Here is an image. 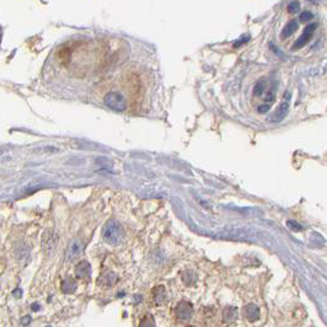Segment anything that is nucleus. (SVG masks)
I'll return each mask as SVG.
<instances>
[{"label":"nucleus","instance_id":"1","mask_svg":"<svg viewBox=\"0 0 327 327\" xmlns=\"http://www.w3.org/2000/svg\"><path fill=\"white\" fill-rule=\"evenodd\" d=\"M102 237L107 244L117 246L123 241L124 233L121 224L116 220H110L102 229Z\"/></svg>","mask_w":327,"mask_h":327},{"label":"nucleus","instance_id":"2","mask_svg":"<svg viewBox=\"0 0 327 327\" xmlns=\"http://www.w3.org/2000/svg\"><path fill=\"white\" fill-rule=\"evenodd\" d=\"M103 102L107 107L112 108L115 111H124L127 107L126 98L117 91H110L108 93H106L103 97Z\"/></svg>","mask_w":327,"mask_h":327},{"label":"nucleus","instance_id":"3","mask_svg":"<svg viewBox=\"0 0 327 327\" xmlns=\"http://www.w3.org/2000/svg\"><path fill=\"white\" fill-rule=\"evenodd\" d=\"M175 314H176L177 319L180 321H188L189 319H192L193 316V307H192V304L188 302H180L177 304L176 310H175Z\"/></svg>","mask_w":327,"mask_h":327},{"label":"nucleus","instance_id":"4","mask_svg":"<svg viewBox=\"0 0 327 327\" xmlns=\"http://www.w3.org/2000/svg\"><path fill=\"white\" fill-rule=\"evenodd\" d=\"M316 27H317L316 23H310L309 26H306L304 30V32H303V35L300 36V37L298 38L297 42L293 45V49L297 50V49H300V48L305 47V46L309 43V41L311 40V37H312V35H314Z\"/></svg>","mask_w":327,"mask_h":327},{"label":"nucleus","instance_id":"5","mask_svg":"<svg viewBox=\"0 0 327 327\" xmlns=\"http://www.w3.org/2000/svg\"><path fill=\"white\" fill-rule=\"evenodd\" d=\"M81 252H83V244L80 242V240H71L68 246V250H67V259L68 261H74V259L80 256Z\"/></svg>","mask_w":327,"mask_h":327},{"label":"nucleus","instance_id":"6","mask_svg":"<svg viewBox=\"0 0 327 327\" xmlns=\"http://www.w3.org/2000/svg\"><path fill=\"white\" fill-rule=\"evenodd\" d=\"M57 242H58V236L56 234H53L52 232H47L43 235L42 245L47 254H50V252L56 250Z\"/></svg>","mask_w":327,"mask_h":327},{"label":"nucleus","instance_id":"7","mask_svg":"<svg viewBox=\"0 0 327 327\" xmlns=\"http://www.w3.org/2000/svg\"><path fill=\"white\" fill-rule=\"evenodd\" d=\"M75 276L80 280H89L91 276V266L88 261H81L75 267Z\"/></svg>","mask_w":327,"mask_h":327},{"label":"nucleus","instance_id":"8","mask_svg":"<svg viewBox=\"0 0 327 327\" xmlns=\"http://www.w3.org/2000/svg\"><path fill=\"white\" fill-rule=\"evenodd\" d=\"M153 300L156 305H163L167 302V293L164 285H158L153 289Z\"/></svg>","mask_w":327,"mask_h":327},{"label":"nucleus","instance_id":"9","mask_svg":"<svg viewBox=\"0 0 327 327\" xmlns=\"http://www.w3.org/2000/svg\"><path fill=\"white\" fill-rule=\"evenodd\" d=\"M289 98H290V93H287L284 95V98H283L282 103H280V110H278L277 114H276L275 121H282L283 118H285V116H287L288 112H289V101H290Z\"/></svg>","mask_w":327,"mask_h":327},{"label":"nucleus","instance_id":"10","mask_svg":"<svg viewBox=\"0 0 327 327\" xmlns=\"http://www.w3.org/2000/svg\"><path fill=\"white\" fill-rule=\"evenodd\" d=\"M244 316L249 321L255 322L259 319V307L255 304H249L244 309Z\"/></svg>","mask_w":327,"mask_h":327},{"label":"nucleus","instance_id":"11","mask_svg":"<svg viewBox=\"0 0 327 327\" xmlns=\"http://www.w3.org/2000/svg\"><path fill=\"white\" fill-rule=\"evenodd\" d=\"M117 280H118V278H117V276L115 275V273H112V272H105L100 277V280H98V284L103 285V287H112V285L116 284Z\"/></svg>","mask_w":327,"mask_h":327},{"label":"nucleus","instance_id":"12","mask_svg":"<svg viewBox=\"0 0 327 327\" xmlns=\"http://www.w3.org/2000/svg\"><path fill=\"white\" fill-rule=\"evenodd\" d=\"M76 290V282L73 278L68 277L62 282V292L66 294H71Z\"/></svg>","mask_w":327,"mask_h":327},{"label":"nucleus","instance_id":"13","mask_svg":"<svg viewBox=\"0 0 327 327\" xmlns=\"http://www.w3.org/2000/svg\"><path fill=\"white\" fill-rule=\"evenodd\" d=\"M237 315H239V310L236 307L228 306L223 311V319H224L225 322H233L237 319Z\"/></svg>","mask_w":327,"mask_h":327},{"label":"nucleus","instance_id":"14","mask_svg":"<svg viewBox=\"0 0 327 327\" xmlns=\"http://www.w3.org/2000/svg\"><path fill=\"white\" fill-rule=\"evenodd\" d=\"M298 27H299V23H298L297 20L289 21V23H287V25H285V27L283 28L282 37L287 38V37H289V36H292L293 33H294L295 31L298 30Z\"/></svg>","mask_w":327,"mask_h":327},{"label":"nucleus","instance_id":"15","mask_svg":"<svg viewBox=\"0 0 327 327\" xmlns=\"http://www.w3.org/2000/svg\"><path fill=\"white\" fill-rule=\"evenodd\" d=\"M139 327H155V321H154L153 316H149V315L148 316H144L140 320Z\"/></svg>","mask_w":327,"mask_h":327},{"label":"nucleus","instance_id":"16","mask_svg":"<svg viewBox=\"0 0 327 327\" xmlns=\"http://www.w3.org/2000/svg\"><path fill=\"white\" fill-rule=\"evenodd\" d=\"M300 9V4L299 1H293V3H290L289 5H288V11L292 14L294 13H298V10Z\"/></svg>","mask_w":327,"mask_h":327},{"label":"nucleus","instance_id":"17","mask_svg":"<svg viewBox=\"0 0 327 327\" xmlns=\"http://www.w3.org/2000/svg\"><path fill=\"white\" fill-rule=\"evenodd\" d=\"M287 225H288V228H289V229L294 230V232H302V230H303L302 225L298 224V223H295V222H293V220H289V222L287 223Z\"/></svg>","mask_w":327,"mask_h":327},{"label":"nucleus","instance_id":"18","mask_svg":"<svg viewBox=\"0 0 327 327\" xmlns=\"http://www.w3.org/2000/svg\"><path fill=\"white\" fill-rule=\"evenodd\" d=\"M310 19H312V14L310 13V11H303V13L300 14V20L302 21H307L310 20Z\"/></svg>","mask_w":327,"mask_h":327},{"label":"nucleus","instance_id":"19","mask_svg":"<svg viewBox=\"0 0 327 327\" xmlns=\"http://www.w3.org/2000/svg\"><path fill=\"white\" fill-rule=\"evenodd\" d=\"M269 110V105H262L258 107V112L259 114H266L267 111Z\"/></svg>","mask_w":327,"mask_h":327},{"label":"nucleus","instance_id":"20","mask_svg":"<svg viewBox=\"0 0 327 327\" xmlns=\"http://www.w3.org/2000/svg\"><path fill=\"white\" fill-rule=\"evenodd\" d=\"M30 321H31L30 316H25V319H23V321H21V322H23V325H27Z\"/></svg>","mask_w":327,"mask_h":327},{"label":"nucleus","instance_id":"21","mask_svg":"<svg viewBox=\"0 0 327 327\" xmlns=\"http://www.w3.org/2000/svg\"><path fill=\"white\" fill-rule=\"evenodd\" d=\"M32 309L35 310V311H37V310H38V305L37 304H32Z\"/></svg>","mask_w":327,"mask_h":327},{"label":"nucleus","instance_id":"22","mask_svg":"<svg viewBox=\"0 0 327 327\" xmlns=\"http://www.w3.org/2000/svg\"><path fill=\"white\" fill-rule=\"evenodd\" d=\"M187 327H196V326H187Z\"/></svg>","mask_w":327,"mask_h":327}]
</instances>
